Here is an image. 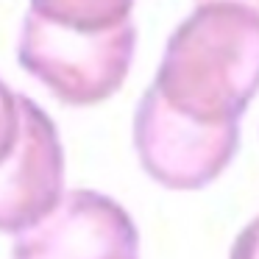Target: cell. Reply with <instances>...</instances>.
<instances>
[{
  "instance_id": "52a82bcc",
  "label": "cell",
  "mask_w": 259,
  "mask_h": 259,
  "mask_svg": "<svg viewBox=\"0 0 259 259\" xmlns=\"http://www.w3.org/2000/svg\"><path fill=\"white\" fill-rule=\"evenodd\" d=\"M20 134V92L0 81V162L12 153Z\"/></svg>"
},
{
  "instance_id": "8992f818",
  "label": "cell",
  "mask_w": 259,
  "mask_h": 259,
  "mask_svg": "<svg viewBox=\"0 0 259 259\" xmlns=\"http://www.w3.org/2000/svg\"><path fill=\"white\" fill-rule=\"evenodd\" d=\"M137 0H31L36 17L70 31H109L131 23Z\"/></svg>"
},
{
  "instance_id": "3957f363",
  "label": "cell",
  "mask_w": 259,
  "mask_h": 259,
  "mask_svg": "<svg viewBox=\"0 0 259 259\" xmlns=\"http://www.w3.org/2000/svg\"><path fill=\"white\" fill-rule=\"evenodd\" d=\"M237 125H206L170 109L148 90L137 106L134 142L145 170L170 187H198L214 179L237 151Z\"/></svg>"
},
{
  "instance_id": "5b68a950",
  "label": "cell",
  "mask_w": 259,
  "mask_h": 259,
  "mask_svg": "<svg viewBox=\"0 0 259 259\" xmlns=\"http://www.w3.org/2000/svg\"><path fill=\"white\" fill-rule=\"evenodd\" d=\"M14 259H134V231L114 201L75 190L48 218L20 231Z\"/></svg>"
},
{
  "instance_id": "7a4b0ae2",
  "label": "cell",
  "mask_w": 259,
  "mask_h": 259,
  "mask_svg": "<svg viewBox=\"0 0 259 259\" xmlns=\"http://www.w3.org/2000/svg\"><path fill=\"white\" fill-rule=\"evenodd\" d=\"M134 51V20L109 31H70L28 12L17 42V62L56 101L95 106L123 87Z\"/></svg>"
},
{
  "instance_id": "6da1fadb",
  "label": "cell",
  "mask_w": 259,
  "mask_h": 259,
  "mask_svg": "<svg viewBox=\"0 0 259 259\" xmlns=\"http://www.w3.org/2000/svg\"><path fill=\"white\" fill-rule=\"evenodd\" d=\"M153 90L206 125H237L259 92V12L242 3H198L170 34Z\"/></svg>"
},
{
  "instance_id": "277c9868",
  "label": "cell",
  "mask_w": 259,
  "mask_h": 259,
  "mask_svg": "<svg viewBox=\"0 0 259 259\" xmlns=\"http://www.w3.org/2000/svg\"><path fill=\"white\" fill-rule=\"evenodd\" d=\"M64 153L59 131L42 106L20 95V134L0 162V231L20 234L62 201Z\"/></svg>"
},
{
  "instance_id": "ba28073f",
  "label": "cell",
  "mask_w": 259,
  "mask_h": 259,
  "mask_svg": "<svg viewBox=\"0 0 259 259\" xmlns=\"http://www.w3.org/2000/svg\"><path fill=\"white\" fill-rule=\"evenodd\" d=\"M198 3H242V6H251L259 12V0H198Z\"/></svg>"
}]
</instances>
